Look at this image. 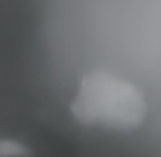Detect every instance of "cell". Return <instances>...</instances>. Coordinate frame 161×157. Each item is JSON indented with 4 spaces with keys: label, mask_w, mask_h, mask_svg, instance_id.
Returning <instances> with one entry per match:
<instances>
[{
    "label": "cell",
    "mask_w": 161,
    "mask_h": 157,
    "mask_svg": "<svg viewBox=\"0 0 161 157\" xmlns=\"http://www.w3.org/2000/svg\"><path fill=\"white\" fill-rule=\"evenodd\" d=\"M70 111L81 125L129 132L144 122L147 105L134 84L111 73L96 70L81 78Z\"/></svg>",
    "instance_id": "1"
},
{
    "label": "cell",
    "mask_w": 161,
    "mask_h": 157,
    "mask_svg": "<svg viewBox=\"0 0 161 157\" xmlns=\"http://www.w3.org/2000/svg\"><path fill=\"white\" fill-rule=\"evenodd\" d=\"M0 157H33L29 147L20 141L0 137Z\"/></svg>",
    "instance_id": "2"
}]
</instances>
